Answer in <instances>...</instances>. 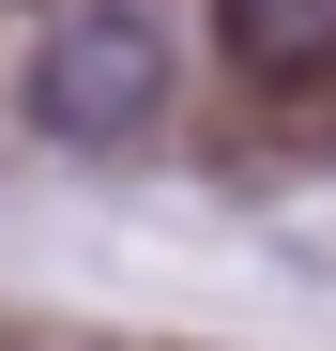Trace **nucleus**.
<instances>
[{"label":"nucleus","mask_w":336,"mask_h":351,"mask_svg":"<svg viewBox=\"0 0 336 351\" xmlns=\"http://www.w3.org/2000/svg\"><path fill=\"white\" fill-rule=\"evenodd\" d=\"M214 46L260 92H321L336 77V0H214Z\"/></svg>","instance_id":"obj_2"},{"label":"nucleus","mask_w":336,"mask_h":351,"mask_svg":"<svg viewBox=\"0 0 336 351\" xmlns=\"http://www.w3.org/2000/svg\"><path fill=\"white\" fill-rule=\"evenodd\" d=\"M31 107H46L62 153H138L168 123V31L138 0H77V16L46 31V62H31Z\"/></svg>","instance_id":"obj_1"}]
</instances>
